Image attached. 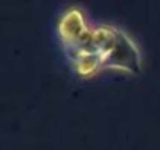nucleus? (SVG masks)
Returning <instances> with one entry per match:
<instances>
[{
	"label": "nucleus",
	"instance_id": "3",
	"mask_svg": "<svg viewBox=\"0 0 160 150\" xmlns=\"http://www.w3.org/2000/svg\"><path fill=\"white\" fill-rule=\"evenodd\" d=\"M115 39V27L107 22L93 24L91 28V49L105 50Z\"/></svg>",
	"mask_w": 160,
	"mask_h": 150
},
{
	"label": "nucleus",
	"instance_id": "1",
	"mask_svg": "<svg viewBox=\"0 0 160 150\" xmlns=\"http://www.w3.org/2000/svg\"><path fill=\"white\" fill-rule=\"evenodd\" d=\"M91 28L93 22L85 7L80 3L63 5L53 22V36L66 55L77 50L91 49Z\"/></svg>",
	"mask_w": 160,
	"mask_h": 150
},
{
	"label": "nucleus",
	"instance_id": "2",
	"mask_svg": "<svg viewBox=\"0 0 160 150\" xmlns=\"http://www.w3.org/2000/svg\"><path fill=\"white\" fill-rule=\"evenodd\" d=\"M107 50L83 49L68 55V66L78 78H93L98 75L105 63Z\"/></svg>",
	"mask_w": 160,
	"mask_h": 150
}]
</instances>
